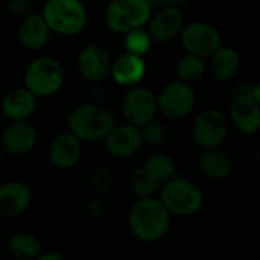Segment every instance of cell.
<instances>
[{
  "instance_id": "cell-1",
  "label": "cell",
  "mask_w": 260,
  "mask_h": 260,
  "mask_svg": "<svg viewBox=\"0 0 260 260\" xmlns=\"http://www.w3.org/2000/svg\"><path fill=\"white\" fill-rule=\"evenodd\" d=\"M172 215L158 198L137 200L128 213V227L133 236L142 242L161 241L171 230Z\"/></svg>"
},
{
  "instance_id": "cell-2",
  "label": "cell",
  "mask_w": 260,
  "mask_h": 260,
  "mask_svg": "<svg viewBox=\"0 0 260 260\" xmlns=\"http://www.w3.org/2000/svg\"><path fill=\"white\" fill-rule=\"evenodd\" d=\"M67 125L70 133L75 134L81 142H98L105 140L117 122L114 113L105 105L87 102L72 110Z\"/></svg>"
},
{
  "instance_id": "cell-3",
  "label": "cell",
  "mask_w": 260,
  "mask_h": 260,
  "mask_svg": "<svg viewBox=\"0 0 260 260\" xmlns=\"http://www.w3.org/2000/svg\"><path fill=\"white\" fill-rule=\"evenodd\" d=\"M158 200L172 216L189 218L197 215L204 204L203 190L190 180L175 177L160 189Z\"/></svg>"
},
{
  "instance_id": "cell-4",
  "label": "cell",
  "mask_w": 260,
  "mask_h": 260,
  "mask_svg": "<svg viewBox=\"0 0 260 260\" xmlns=\"http://www.w3.org/2000/svg\"><path fill=\"white\" fill-rule=\"evenodd\" d=\"M154 8L148 0H114L105 9V24L117 34H128L148 26Z\"/></svg>"
},
{
  "instance_id": "cell-5",
  "label": "cell",
  "mask_w": 260,
  "mask_h": 260,
  "mask_svg": "<svg viewBox=\"0 0 260 260\" xmlns=\"http://www.w3.org/2000/svg\"><path fill=\"white\" fill-rule=\"evenodd\" d=\"M24 88L35 98H44L56 93L64 82L62 64L52 56L35 58L24 70Z\"/></svg>"
},
{
  "instance_id": "cell-6",
  "label": "cell",
  "mask_w": 260,
  "mask_h": 260,
  "mask_svg": "<svg viewBox=\"0 0 260 260\" xmlns=\"http://www.w3.org/2000/svg\"><path fill=\"white\" fill-rule=\"evenodd\" d=\"M230 120L219 108L209 107L201 110L192 125V137L201 151L221 149L229 137Z\"/></svg>"
},
{
  "instance_id": "cell-7",
  "label": "cell",
  "mask_w": 260,
  "mask_h": 260,
  "mask_svg": "<svg viewBox=\"0 0 260 260\" xmlns=\"http://www.w3.org/2000/svg\"><path fill=\"white\" fill-rule=\"evenodd\" d=\"M41 15L49 29L62 35L79 34L88 20L85 6L78 0H49Z\"/></svg>"
},
{
  "instance_id": "cell-8",
  "label": "cell",
  "mask_w": 260,
  "mask_h": 260,
  "mask_svg": "<svg viewBox=\"0 0 260 260\" xmlns=\"http://www.w3.org/2000/svg\"><path fill=\"white\" fill-rule=\"evenodd\" d=\"M180 41L186 53L200 56L203 59H210L224 46L221 32L213 24L200 20L184 24Z\"/></svg>"
},
{
  "instance_id": "cell-9",
  "label": "cell",
  "mask_w": 260,
  "mask_h": 260,
  "mask_svg": "<svg viewBox=\"0 0 260 260\" xmlns=\"http://www.w3.org/2000/svg\"><path fill=\"white\" fill-rule=\"evenodd\" d=\"M197 104V93L192 85L174 79L168 82L157 94L158 113L169 120H178L186 117Z\"/></svg>"
},
{
  "instance_id": "cell-10",
  "label": "cell",
  "mask_w": 260,
  "mask_h": 260,
  "mask_svg": "<svg viewBox=\"0 0 260 260\" xmlns=\"http://www.w3.org/2000/svg\"><path fill=\"white\" fill-rule=\"evenodd\" d=\"M152 6H158L154 9L152 17L148 23V32L154 43H171L175 38H180L181 30L184 27V15L178 3L175 2H157L152 3Z\"/></svg>"
},
{
  "instance_id": "cell-11",
  "label": "cell",
  "mask_w": 260,
  "mask_h": 260,
  "mask_svg": "<svg viewBox=\"0 0 260 260\" xmlns=\"http://www.w3.org/2000/svg\"><path fill=\"white\" fill-rule=\"evenodd\" d=\"M122 114L126 123L137 128L146 126L158 114L157 94L145 85L129 88L122 99Z\"/></svg>"
},
{
  "instance_id": "cell-12",
  "label": "cell",
  "mask_w": 260,
  "mask_h": 260,
  "mask_svg": "<svg viewBox=\"0 0 260 260\" xmlns=\"http://www.w3.org/2000/svg\"><path fill=\"white\" fill-rule=\"evenodd\" d=\"M111 58L108 50L101 44H87L78 53L76 66L79 75L93 84L104 81L111 72Z\"/></svg>"
},
{
  "instance_id": "cell-13",
  "label": "cell",
  "mask_w": 260,
  "mask_h": 260,
  "mask_svg": "<svg viewBox=\"0 0 260 260\" xmlns=\"http://www.w3.org/2000/svg\"><path fill=\"white\" fill-rule=\"evenodd\" d=\"M229 120L244 136L260 131V105L254 96H233L229 108Z\"/></svg>"
},
{
  "instance_id": "cell-14",
  "label": "cell",
  "mask_w": 260,
  "mask_h": 260,
  "mask_svg": "<svg viewBox=\"0 0 260 260\" xmlns=\"http://www.w3.org/2000/svg\"><path fill=\"white\" fill-rule=\"evenodd\" d=\"M143 146L140 128L131 123H117L105 139V148L114 158H129Z\"/></svg>"
},
{
  "instance_id": "cell-15",
  "label": "cell",
  "mask_w": 260,
  "mask_h": 260,
  "mask_svg": "<svg viewBox=\"0 0 260 260\" xmlns=\"http://www.w3.org/2000/svg\"><path fill=\"white\" fill-rule=\"evenodd\" d=\"M37 142V128L27 120H11L2 133V146L12 155L27 154Z\"/></svg>"
},
{
  "instance_id": "cell-16",
  "label": "cell",
  "mask_w": 260,
  "mask_h": 260,
  "mask_svg": "<svg viewBox=\"0 0 260 260\" xmlns=\"http://www.w3.org/2000/svg\"><path fill=\"white\" fill-rule=\"evenodd\" d=\"M81 155H82V143L70 131L59 133L58 136H55V139L49 146L50 163L61 171L75 168L81 160Z\"/></svg>"
},
{
  "instance_id": "cell-17",
  "label": "cell",
  "mask_w": 260,
  "mask_h": 260,
  "mask_svg": "<svg viewBox=\"0 0 260 260\" xmlns=\"http://www.w3.org/2000/svg\"><path fill=\"white\" fill-rule=\"evenodd\" d=\"M110 75L120 87H126L128 90L139 87L146 75V61L142 56L125 52L113 61Z\"/></svg>"
},
{
  "instance_id": "cell-18",
  "label": "cell",
  "mask_w": 260,
  "mask_h": 260,
  "mask_svg": "<svg viewBox=\"0 0 260 260\" xmlns=\"http://www.w3.org/2000/svg\"><path fill=\"white\" fill-rule=\"evenodd\" d=\"M32 201V193L23 181H6L0 186V215L18 216L27 210Z\"/></svg>"
},
{
  "instance_id": "cell-19",
  "label": "cell",
  "mask_w": 260,
  "mask_h": 260,
  "mask_svg": "<svg viewBox=\"0 0 260 260\" xmlns=\"http://www.w3.org/2000/svg\"><path fill=\"white\" fill-rule=\"evenodd\" d=\"M49 26L44 21L41 14H29L26 18L21 20L17 37L20 44L27 50H38L41 49L49 40Z\"/></svg>"
},
{
  "instance_id": "cell-20",
  "label": "cell",
  "mask_w": 260,
  "mask_h": 260,
  "mask_svg": "<svg viewBox=\"0 0 260 260\" xmlns=\"http://www.w3.org/2000/svg\"><path fill=\"white\" fill-rule=\"evenodd\" d=\"M37 98L24 87L9 90L2 99V110L11 120H27L34 114Z\"/></svg>"
},
{
  "instance_id": "cell-21",
  "label": "cell",
  "mask_w": 260,
  "mask_h": 260,
  "mask_svg": "<svg viewBox=\"0 0 260 260\" xmlns=\"http://www.w3.org/2000/svg\"><path fill=\"white\" fill-rule=\"evenodd\" d=\"M241 69L239 52L229 44H224L209 61L212 76L219 82H230L236 78Z\"/></svg>"
},
{
  "instance_id": "cell-22",
  "label": "cell",
  "mask_w": 260,
  "mask_h": 260,
  "mask_svg": "<svg viewBox=\"0 0 260 260\" xmlns=\"http://www.w3.org/2000/svg\"><path fill=\"white\" fill-rule=\"evenodd\" d=\"M201 174L212 181H224L233 174V160L221 149L203 151L198 158Z\"/></svg>"
},
{
  "instance_id": "cell-23",
  "label": "cell",
  "mask_w": 260,
  "mask_h": 260,
  "mask_svg": "<svg viewBox=\"0 0 260 260\" xmlns=\"http://www.w3.org/2000/svg\"><path fill=\"white\" fill-rule=\"evenodd\" d=\"M6 250L9 256L15 260H37L43 254L38 238L26 232L12 235L8 239Z\"/></svg>"
},
{
  "instance_id": "cell-24",
  "label": "cell",
  "mask_w": 260,
  "mask_h": 260,
  "mask_svg": "<svg viewBox=\"0 0 260 260\" xmlns=\"http://www.w3.org/2000/svg\"><path fill=\"white\" fill-rule=\"evenodd\" d=\"M143 168L148 171V174L158 183V184H165L168 181H171L172 178H175L177 175V163L174 160L172 155L157 151L152 152L143 163Z\"/></svg>"
},
{
  "instance_id": "cell-25",
  "label": "cell",
  "mask_w": 260,
  "mask_h": 260,
  "mask_svg": "<svg viewBox=\"0 0 260 260\" xmlns=\"http://www.w3.org/2000/svg\"><path fill=\"white\" fill-rule=\"evenodd\" d=\"M206 72H207L206 59L195 56V55H190V53L183 55L180 58V61L177 62V67H175L177 79L181 82H186L189 85L203 79Z\"/></svg>"
},
{
  "instance_id": "cell-26",
  "label": "cell",
  "mask_w": 260,
  "mask_h": 260,
  "mask_svg": "<svg viewBox=\"0 0 260 260\" xmlns=\"http://www.w3.org/2000/svg\"><path fill=\"white\" fill-rule=\"evenodd\" d=\"M129 190L137 200H146V198H154V195L158 192V183L148 174V171L140 166L136 168L128 180Z\"/></svg>"
},
{
  "instance_id": "cell-27",
  "label": "cell",
  "mask_w": 260,
  "mask_h": 260,
  "mask_svg": "<svg viewBox=\"0 0 260 260\" xmlns=\"http://www.w3.org/2000/svg\"><path fill=\"white\" fill-rule=\"evenodd\" d=\"M152 43L154 41H152L148 29H145V27L131 30V32L125 34V38H123V46H125L126 53L142 56V58L151 50Z\"/></svg>"
},
{
  "instance_id": "cell-28",
  "label": "cell",
  "mask_w": 260,
  "mask_h": 260,
  "mask_svg": "<svg viewBox=\"0 0 260 260\" xmlns=\"http://www.w3.org/2000/svg\"><path fill=\"white\" fill-rule=\"evenodd\" d=\"M90 184H91V189L99 197H104V195H108L113 192V189L116 186V178L110 168L102 166V168H98L93 171V174L90 177Z\"/></svg>"
},
{
  "instance_id": "cell-29",
  "label": "cell",
  "mask_w": 260,
  "mask_h": 260,
  "mask_svg": "<svg viewBox=\"0 0 260 260\" xmlns=\"http://www.w3.org/2000/svg\"><path fill=\"white\" fill-rule=\"evenodd\" d=\"M140 133H142L143 145H148L151 148L161 146L168 139V128L160 120H152L146 126L140 128Z\"/></svg>"
},
{
  "instance_id": "cell-30",
  "label": "cell",
  "mask_w": 260,
  "mask_h": 260,
  "mask_svg": "<svg viewBox=\"0 0 260 260\" xmlns=\"http://www.w3.org/2000/svg\"><path fill=\"white\" fill-rule=\"evenodd\" d=\"M32 6L27 0H9L6 3V12L12 17H18V18H26L30 12Z\"/></svg>"
},
{
  "instance_id": "cell-31",
  "label": "cell",
  "mask_w": 260,
  "mask_h": 260,
  "mask_svg": "<svg viewBox=\"0 0 260 260\" xmlns=\"http://www.w3.org/2000/svg\"><path fill=\"white\" fill-rule=\"evenodd\" d=\"M85 212L91 219H99L105 213V203L101 197H93L85 204Z\"/></svg>"
},
{
  "instance_id": "cell-32",
  "label": "cell",
  "mask_w": 260,
  "mask_h": 260,
  "mask_svg": "<svg viewBox=\"0 0 260 260\" xmlns=\"http://www.w3.org/2000/svg\"><path fill=\"white\" fill-rule=\"evenodd\" d=\"M90 94L93 96V99H96V104H99V101L105 98V88L101 84H94Z\"/></svg>"
},
{
  "instance_id": "cell-33",
  "label": "cell",
  "mask_w": 260,
  "mask_h": 260,
  "mask_svg": "<svg viewBox=\"0 0 260 260\" xmlns=\"http://www.w3.org/2000/svg\"><path fill=\"white\" fill-rule=\"evenodd\" d=\"M37 260H67L62 254L56 253V251H49V253H43Z\"/></svg>"
},
{
  "instance_id": "cell-34",
  "label": "cell",
  "mask_w": 260,
  "mask_h": 260,
  "mask_svg": "<svg viewBox=\"0 0 260 260\" xmlns=\"http://www.w3.org/2000/svg\"><path fill=\"white\" fill-rule=\"evenodd\" d=\"M254 99L257 101V104L260 105V82H257L254 85Z\"/></svg>"
},
{
  "instance_id": "cell-35",
  "label": "cell",
  "mask_w": 260,
  "mask_h": 260,
  "mask_svg": "<svg viewBox=\"0 0 260 260\" xmlns=\"http://www.w3.org/2000/svg\"><path fill=\"white\" fill-rule=\"evenodd\" d=\"M3 154H5V149H3V146H2V143H0V161H2V158H3Z\"/></svg>"
},
{
  "instance_id": "cell-36",
  "label": "cell",
  "mask_w": 260,
  "mask_h": 260,
  "mask_svg": "<svg viewBox=\"0 0 260 260\" xmlns=\"http://www.w3.org/2000/svg\"><path fill=\"white\" fill-rule=\"evenodd\" d=\"M257 158H259V163H260V148H259V152H257Z\"/></svg>"
}]
</instances>
